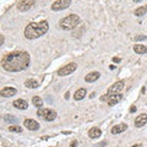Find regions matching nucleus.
<instances>
[{
  "label": "nucleus",
  "instance_id": "9b49d317",
  "mask_svg": "<svg viewBox=\"0 0 147 147\" xmlns=\"http://www.w3.org/2000/svg\"><path fill=\"white\" fill-rule=\"evenodd\" d=\"M17 93L16 88H13V87H5V88H3L0 91V96L1 97H12V96H15Z\"/></svg>",
  "mask_w": 147,
  "mask_h": 147
},
{
  "label": "nucleus",
  "instance_id": "ddd939ff",
  "mask_svg": "<svg viewBox=\"0 0 147 147\" xmlns=\"http://www.w3.org/2000/svg\"><path fill=\"white\" fill-rule=\"evenodd\" d=\"M127 129V125L126 124H118V125L113 126L112 127V134L113 135H117V134H121Z\"/></svg>",
  "mask_w": 147,
  "mask_h": 147
},
{
  "label": "nucleus",
  "instance_id": "6ab92c4d",
  "mask_svg": "<svg viewBox=\"0 0 147 147\" xmlns=\"http://www.w3.org/2000/svg\"><path fill=\"white\" fill-rule=\"evenodd\" d=\"M25 86L28 87V88H37V87L39 86V82L33 80V79H28V80L25 81Z\"/></svg>",
  "mask_w": 147,
  "mask_h": 147
},
{
  "label": "nucleus",
  "instance_id": "a878e982",
  "mask_svg": "<svg viewBox=\"0 0 147 147\" xmlns=\"http://www.w3.org/2000/svg\"><path fill=\"white\" fill-rule=\"evenodd\" d=\"M113 61H114V63H120V61H121V59H120V58L114 57V58H113Z\"/></svg>",
  "mask_w": 147,
  "mask_h": 147
},
{
  "label": "nucleus",
  "instance_id": "f03ea898",
  "mask_svg": "<svg viewBox=\"0 0 147 147\" xmlns=\"http://www.w3.org/2000/svg\"><path fill=\"white\" fill-rule=\"evenodd\" d=\"M49 30V24L47 21L32 22L25 30V37L27 39H36L44 36Z\"/></svg>",
  "mask_w": 147,
  "mask_h": 147
},
{
  "label": "nucleus",
  "instance_id": "c85d7f7f",
  "mask_svg": "<svg viewBox=\"0 0 147 147\" xmlns=\"http://www.w3.org/2000/svg\"><path fill=\"white\" fill-rule=\"evenodd\" d=\"M135 3H140V1H142V0H134Z\"/></svg>",
  "mask_w": 147,
  "mask_h": 147
},
{
  "label": "nucleus",
  "instance_id": "393cba45",
  "mask_svg": "<svg viewBox=\"0 0 147 147\" xmlns=\"http://www.w3.org/2000/svg\"><path fill=\"white\" fill-rule=\"evenodd\" d=\"M77 145H79V142H77L76 140H74V141L71 142V145H70V147H77Z\"/></svg>",
  "mask_w": 147,
  "mask_h": 147
},
{
  "label": "nucleus",
  "instance_id": "b1692460",
  "mask_svg": "<svg viewBox=\"0 0 147 147\" xmlns=\"http://www.w3.org/2000/svg\"><path fill=\"white\" fill-rule=\"evenodd\" d=\"M147 37L146 36H136L135 37V40H144V39H146Z\"/></svg>",
  "mask_w": 147,
  "mask_h": 147
},
{
  "label": "nucleus",
  "instance_id": "4be33fe9",
  "mask_svg": "<svg viewBox=\"0 0 147 147\" xmlns=\"http://www.w3.org/2000/svg\"><path fill=\"white\" fill-rule=\"evenodd\" d=\"M4 120L7 123H17V118L12 117V115H5L4 117Z\"/></svg>",
  "mask_w": 147,
  "mask_h": 147
},
{
  "label": "nucleus",
  "instance_id": "1a4fd4ad",
  "mask_svg": "<svg viewBox=\"0 0 147 147\" xmlns=\"http://www.w3.org/2000/svg\"><path fill=\"white\" fill-rule=\"evenodd\" d=\"M124 86H125V82H124L123 80L120 81H117L115 84H113L112 86L108 88V94H115V93H119L123 88Z\"/></svg>",
  "mask_w": 147,
  "mask_h": 147
},
{
  "label": "nucleus",
  "instance_id": "f8f14e48",
  "mask_svg": "<svg viewBox=\"0 0 147 147\" xmlns=\"http://www.w3.org/2000/svg\"><path fill=\"white\" fill-rule=\"evenodd\" d=\"M146 123H147V114H140V115L135 119V126L136 127L145 126Z\"/></svg>",
  "mask_w": 147,
  "mask_h": 147
},
{
  "label": "nucleus",
  "instance_id": "f257e3e1",
  "mask_svg": "<svg viewBox=\"0 0 147 147\" xmlns=\"http://www.w3.org/2000/svg\"><path fill=\"white\" fill-rule=\"evenodd\" d=\"M30 63H31L30 54L25 52V50H18V52L5 54L1 59L3 69L10 72H18L26 70L30 66Z\"/></svg>",
  "mask_w": 147,
  "mask_h": 147
},
{
  "label": "nucleus",
  "instance_id": "aec40b11",
  "mask_svg": "<svg viewBox=\"0 0 147 147\" xmlns=\"http://www.w3.org/2000/svg\"><path fill=\"white\" fill-rule=\"evenodd\" d=\"M146 12H147V5H145V6H141V7H137L136 10H135V15L136 16H139V17H141V16H144V15H146Z\"/></svg>",
  "mask_w": 147,
  "mask_h": 147
},
{
  "label": "nucleus",
  "instance_id": "5701e85b",
  "mask_svg": "<svg viewBox=\"0 0 147 147\" xmlns=\"http://www.w3.org/2000/svg\"><path fill=\"white\" fill-rule=\"evenodd\" d=\"M9 130L11 132H22V127L18 126V125H12V126L9 127Z\"/></svg>",
  "mask_w": 147,
  "mask_h": 147
},
{
  "label": "nucleus",
  "instance_id": "6e6552de",
  "mask_svg": "<svg viewBox=\"0 0 147 147\" xmlns=\"http://www.w3.org/2000/svg\"><path fill=\"white\" fill-rule=\"evenodd\" d=\"M36 0H20L17 4V9L22 12H25L27 10H30V9L34 5Z\"/></svg>",
  "mask_w": 147,
  "mask_h": 147
},
{
  "label": "nucleus",
  "instance_id": "423d86ee",
  "mask_svg": "<svg viewBox=\"0 0 147 147\" xmlns=\"http://www.w3.org/2000/svg\"><path fill=\"white\" fill-rule=\"evenodd\" d=\"M71 5V0H57L53 5H52V10L54 11H61L65 10L69 6Z\"/></svg>",
  "mask_w": 147,
  "mask_h": 147
},
{
  "label": "nucleus",
  "instance_id": "f3484780",
  "mask_svg": "<svg viewBox=\"0 0 147 147\" xmlns=\"http://www.w3.org/2000/svg\"><path fill=\"white\" fill-rule=\"evenodd\" d=\"M86 93H87L86 88H80V90L76 91L75 94H74V98H75V100H81L86 97Z\"/></svg>",
  "mask_w": 147,
  "mask_h": 147
},
{
  "label": "nucleus",
  "instance_id": "a211bd4d",
  "mask_svg": "<svg viewBox=\"0 0 147 147\" xmlns=\"http://www.w3.org/2000/svg\"><path fill=\"white\" fill-rule=\"evenodd\" d=\"M134 52L137 54H146L147 53V47L144 44H135L134 45Z\"/></svg>",
  "mask_w": 147,
  "mask_h": 147
},
{
  "label": "nucleus",
  "instance_id": "20e7f679",
  "mask_svg": "<svg viewBox=\"0 0 147 147\" xmlns=\"http://www.w3.org/2000/svg\"><path fill=\"white\" fill-rule=\"evenodd\" d=\"M37 115L38 118L44 119L45 121H53L55 118H57V112L53 109H44V108H39L38 112H37Z\"/></svg>",
  "mask_w": 147,
  "mask_h": 147
},
{
  "label": "nucleus",
  "instance_id": "2eb2a0df",
  "mask_svg": "<svg viewBox=\"0 0 147 147\" xmlns=\"http://www.w3.org/2000/svg\"><path fill=\"white\" fill-rule=\"evenodd\" d=\"M99 76H100V74L98 72V71H93V72H91V74H88V75H86V77H85V81L86 82H94V81H97L98 79H99Z\"/></svg>",
  "mask_w": 147,
  "mask_h": 147
},
{
  "label": "nucleus",
  "instance_id": "39448f33",
  "mask_svg": "<svg viewBox=\"0 0 147 147\" xmlns=\"http://www.w3.org/2000/svg\"><path fill=\"white\" fill-rule=\"evenodd\" d=\"M77 69V64L76 63H70V64H66L65 66H63L61 69L58 70V75L59 76H66V75H70Z\"/></svg>",
  "mask_w": 147,
  "mask_h": 147
},
{
  "label": "nucleus",
  "instance_id": "4468645a",
  "mask_svg": "<svg viewBox=\"0 0 147 147\" xmlns=\"http://www.w3.org/2000/svg\"><path fill=\"white\" fill-rule=\"evenodd\" d=\"M13 107L20 109V110H25L28 108V103H27L25 99H16L15 102H13Z\"/></svg>",
  "mask_w": 147,
  "mask_h": 147
},
{
  "label": "nucleus",
  "instance_id": "0eeeda50",
  "mask_svg": "<svg viewBox=\"0 0 147 147\" xmlns=\"http://www.w3.org/2000/svg\"><path fill=\"white\" fill-rule=\"evenodd\" d=\"M121 98H123V96L120 93H115V94H108L107 93V96H103L100 99H102V100H107V103L109 105H114V104H117Z\"/></svg>",
  "mask_w": 147,
  "mask_h": 147
},
{
  "label": "nucleus",
  "instance_id": "bb28decb",
  "mask_svg": "<svg viewBox=\"0 0 147 147\" xmlns=\"http://www.w3.org/2000/svg\"><path fill=\"white\" fill-rule=\"evenodd\" d=\"M130 112H131V113H135V112H136V107H135V105H132V107L130 108Z\"/></svg>",
  "mask_w": 147,
  "mask_h": 147
},
{
  "label": "nucleus",
  "instance_id": "7ed1b4c3",
  "mask_svg": "<svg viewBox=\"0 0 147 147\" xmlns=\"http://www.w3.org/2000/svg\"><path fill=\"white\" fill-rule=\"evenodd\" d=\"M80 17L75 15V13H71V15H69L66 17H64L63 20L59 22V26H60V28L64 30V31H70V30H74L75 27L80 24Z\"/></svg>",
  "mask_w": 147,
  "mask_h": 147
},
{
  "label": "nucleus",
  "instance_id": "9d476101",
  "mask_svg": "<svg viewBox=\"0 0 147 147\" xmlns=\"http://www.w3.org/2000/svg\"><path fill=\"white\" fill-rule=\"evenodd\" d=\"M24 125L26 129H28V130H38L39 129V123H37L34 119H26Z\"/></svg>",
  "mask_w": 147,
  "mask_h": 147
},
{
  "label": "nucleus",
  "instance_id": "412c9836",
  "mask_svg": "<svg viewBox=\"0 0 147 147\" xmlns=\"http://www.w3.org/2000/svg\"><path fill=\"white\" fill-rule=\"evenodd\" d=\"M32 103H33V105H36L37 108H42V105H43V99L39 98L38 96H34V97L32 98Z\"/></svg>",
  "mask_w": 147,
  "mask_h": 147
},
{
  "label": "nucleus",
  "instance_id": "cd10ccee",
  "mask_svg": "<svg viewBox=\"0 0 147 147\" xmlns=\"http://www.w3.org/2000/svg\"><path fill=\"white\" fill-rule=\"evenodd\" d=\"M131 147H141V145H134V146H131Z\"/></svg>",
  "mask_w": 147,
  "mask_h": 147
},
{
  "label": "nucleus",
  "instance_id": "dca6fc26",
  "mask_svg": "<svg viewBox=\"0 0 147 147\" xmlns=\"http://www.w3.org/2000/svg\"><path fill=\"white\" fill-rule=\"evenodd\" d=\"M100 135H102V131H100L98 127H92V129H90V130H88L90 139H98Z\"/></svg>",
  "mask_w": 147,
  "mask_h": 147
}]
</instances>
